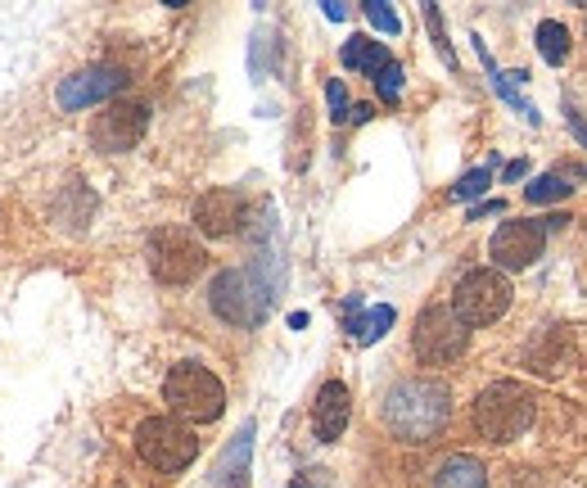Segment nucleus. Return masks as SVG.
Here are the masks:
<instances>
[{
  "instance_id": "1",
  "label": "nucleus",
  "mask_w": 587,
  "mask_h": 488,
  "mask_svg": "<svg viewBox=\"0 0 587 488\" xmlns=\"http://www.w3.org/2000/svg\"><path fill=\"white\" fill-rule=\"evenodd\" d=\"M448 412H452L448 384H438V380H398L384 399V425L403 444H429L448 425Z\"/></svg>"
},
{
  "instance_id": "2",
  "label": "nucleus",
  "mask_w": 587,
  "mask_h": 488,
  "mask_svg": "<svg viewBox=\"0 0 587 488\" xmlns=\"http://www.w3.org/2000/svg\"><path fill=\"white\" fill-rule=\"evenodd\" d=\"M163 399H168L172 416L194 421V425H209V421H217L222 407H226V389H222V380H217L209 367L181 362V367H172L168 380H163Z\"/></svg>"
},
{
  "instance_id": "3",
  "label": "nucleus",
  "mask_w": 587,
  "mask_h": 488,
  "mask_svg": "<svg viewBox=\"0 0 587 488\" xmlns=\"http://www.w3.org/2000/svg\"><path fill=\"white\" fill-rule=\"evenodd\" d=\"M529 421H533V399L515 380L488 384L474 399V429L488 438V444H511V438H520L529 429Z\"/></svg>"
},
{
  "instance_id": "4",
  "label": "nucleus",
  "mask_w": 587,
  "mask_h": 488,
  "mask_svg": "<svg viewBox=\"0 0 587 488\" xmlns=\"http://www.w3.org/2000/svg\"><path fill=\"white\" fill-rule=\"evenodd\" d=\"M136 453L145 466H154L163 475H177L185 470L194 457H200V438H194L190 425H181L177 416H150L140 421L136 429Z\"/></svg>"
},
{
  "instance_id": "5",
  "label": "nucleus",
  "mask_w": 587,
  "mask_h": 488,
  "mask_svg": "<svg viewBox=\"0 0 587 488\" xmlns=\"http://www.w3.org/2000/svg\"><path fill=\"white\" fill-rule=\"evenodd\" d=\"M511 308V280L493 267H474L457 280V295H452V312L466 326H493L502 312Z\"/></svg>"
},
{
  "instance_id": "6",
  "label": "nucleus",
  "mask_w": 587,
  "mask_h": 488,
  "mask_svg": "<svg viewBox=\"0 0 587 488\" xmlns=\"http://www.w3.org/2000/svg\"><path fill=\"white\" fill-rule=\"evenodd\" d=\"M209 299H213V312L222 321H231V326H258L267 317V308H271L267 285H258L254 272H239V267H231V272H222L213 280Z\"/></svg>"
},
{
  "instance_id": "7",
  "label": "nucleus",
  "mask_w": 587,
  "mask_h": 488,
  "mask_svg": "<svg viewBox=\"0 0 587 488\" xmlns=\"http://www.w3.org/2000/svg\"><path fill=\"white\" fill-rule=\"evenodd\" d=\"M209 254H204V244L194 240L190 231L181 226H163L150 235V267L163 285H190L194 276L204 272Z\"/></svg>"
},
{
  "instance_id": "8",
  "label": "nucleus",
  "mask_w": 587,
  "mask_h": 488,
  "mask_svg": "<svg viewBox=\"0 0 587 488\" xmlns=\"http://www.w3.org/2000/svg\"><path fill=\"white\" fill-rule=\"evenodd\" d=\"M466 339H470L466 321L452 308L438 304V308H425L420 312L416 335H412V349H416V358L425 367H444V362H452V358L466 353Z\"/></svg>"
},
{
  "instance_id": "9",
  "label": "nucleus",
  "mask_w": 587,
  "mask_h": 488,
  "mask_svg": "<svg viewBox=\"0 0 587 488\" xmlns=\"http://www.w3.org/2000/svg\"><path fill=\"white\" fill-rule=\"evenodd\" d=\"M145 127H150V105L145 100H114L100 118L90 123V140H95V150L122 155L145 136Z\"/></svg>"
},
{
  "instance_id": "10",
  "label": "nucleus",
  "mask_w": 587,
  "mask_h": 488,
  "mask_svg": "<svg viewBox=\"0 0 587 488\" xmlns=\"http://www.w3.org/2000/svg\"><path fill=\"white\" fill-rule=\"evenodd\" d=\"M122 86H127V73H122V68H109V64H100V68H82V73H73V77L60 82V109L82 114V109H90V105L114 100V95H118Z\"/></svg>"
},
{
  "instance_id": "11",
  "label": "nucleus",
  "mask_w": 587,
  "mask_h": 488,
  "mask_svg": "<svg viewBox=\"0 0 587 488\" xmlns=\"http://www.w3.org/2000/svg\"><path fill=\"white\" fill-rule=\"evenodd\" d=\"M543 244H547V226H537V222H502L488 254H493V263L502 272H524L529 263L543 258Z\"/></svg>"
},
{
  "instance_id": "12",
  "label": "nucleus",
  "mask_w": 587,
  "mask_h": 488,
  "mask_svg": "<svg viewBox=\"0 0 587 488\" xmlns=\"http://www.w3.org/2000/svg\"><path fill=\"white\" fill-rule=\"evenodd\" d=\"M244 222V194L231 190V185H213L200 194V204H194V226H200L204 235L222 240L231 231H239Z\"/></svg>"
},
{
  "instance_id": "13",
  "label": "nucleus",
  "mask_w": 587,
  "mask_h": 488,
  "mask_svg": "<svg viewBox=\"0 0 587 488\" xmlns=\"http://www.w3.org/2000/svg\"><path fill=\"white\" fill-rule=\"evenodd\" d=\"M349 412H353L349 384H344V380H325L321 394H317V403H312V429H317L321 444H334V438L349 429Z\"/></svg>"
},
{
  "instance_id": "14",
  "label": "nucleus",
  "mask_w": 587,
  "mask_h": 488,
  "mask_svg": "<svg viewBox=\"0 0 587 488\" xmlns=\"http://www.w3.org/2000/svg\"><path fill=\"white\" fill-rule=\"evenodd\" d=\"M249 457H254V421L222 448L213 466V488H249Z\"/></svg>"
},
{
  "instance_id": "15",
  "label": "nucleus",
  "mask_w": 587,
  "mask_h": 488,
  "mask_svg": "<svg viewBox=\"0 0 587 488\" xmlns=\"http://www.w3.org/2000/svg\"><path fill=\"white\" fill-rule=\"evenodd\" d=\"M434 488H488V466L470 453H457V457H448L444 466H438Z\"/></svg>"
},
{
  "instance_id": "16",
  "label": "nucleus",
  "mask_w": 587,
  "mask_h": 488,
  "mask_svg": "<svg viewBox=\"0 0 587 488\" xmlns=\"http://www.w3.org/2000/svg\"><path fill=\"white\" fill-rule=\"evenodd\" d=\"M388 64V51H384V41H371V36H349V45H344V68H357V73H371V77H380Z\"/></svg>"
},
{
  "instance_id": "17",
  "label": "nucleus",
  "mask_w": 587,
  "mask_h": 488,
  "mask_svg": "<svg viewBox=\"0 0 587 488\" xmlns=\"http://www.w3.org/2000/svg\"><path fill=\"white\" fill-rule=\"evenodd\" d=\"M537 51H543L547 64H565V55H569V28L556 23V19H543V23H537Z\"/></svg>"
},
{
  "instance_id": "18",
  "label": "nucleus",
  "mask_w": 587,
  "mask_h": 488,
  "mask_svg": "<svg viewBox=\"0 0 587 488\" xmlns=\"http://www.w3.org/2000/svg\"><path fill=\"white\" fill-rule=\"evenodd\" d=\"M394 326V308H371V312H362V317H353L349 321V330L357 335V344H375V339Z\"/></svg>"
},
{
  "instance_id": "19",
  "label": "nucleus",
  "mask_w": 587,
  "mask_h": 488,
  "mask_svg": "<svg viewBox=\"0 0 587 488\" xmlns=\"http://www.w3.org/2000/svg\"><path fill=\"white\" fill-rule=\"evenodd\" d=\"M574 185H569V177H561V172H547V177H537L533 185H529V204H556V200H565Z\"/></svg>"
},
{
  "instance_id": "20",
  "label": "nucleus",
  "mask_w": 587,
  "mask_h": 488,
  "mask_svg": "<svg viewBox=\"0 0 587 488\" xmlns=\"http://www.w3.org/2000/svg\"><path fill=\"white\" fill-rule=\"evenodd\" d=\"M488 185H493V168H474V172H466V177L457 181L452 194H457V200H479Z\"/></svg>"
},
{
  "instance_id": "21",
  "label": "nucleus",
  "mask_w": 587,
  "mask_h": 488,
  "mask_svg": "<svg viewBox=\"0 0 587 488\" xmlns=\"http://www.w3.org/2000/svg\"><path fill=\"white\" fill-rule=\"evenodd\" d=\"M366 19L380 28V32H388V36H394V32H403V23H398V14L394 10H388L384 6V0H366Z\"/></svg>"
},
{
  "instance_id": "22",
  "label": "nucleus",
  "mask_w": 587,
  "mask_h": 488,
  "mask_svg": "<svg viewBox=\"0 0 587 488\" xmlns=\"http://www.w3.org/2000/svg\"><path fill=\"white\" fill-rule=\"evenodd\" d=\"M380 95H384V105H398V95H403V68L398 64H388L380 77H375Z\"/></svg>"
},
{
  "instance_id": "23",
  "label": "nucleus",
  "mask_w": 587,
  "mask_h": 488,
  "mask_svg": "<svg viewBox=\"0 0 587 488\" xmlns=\"http://www.w3.org/2000/svg\"><path fill=\"white\" fill-rule=\"evenodd\" d=\"M325 100H330V118L334 123H344L349 118V91H344V82H325Z\"/></svg>"
},
{
  "instance_id": "24",
  "label": "nucleus",
  "mask_w": 587,
  "mask_h": 488,
  "mask_svg": "<svg viewBox=\"0 0 587 488\" xmlns=\"http://www.w3.org/2000/svg\"><path fill=\"white\" fill-rule=\"evenodd\" d=\"M425 19H429V32L438 41V55H444L452 64V51H448V36H444V14H438V6H425Z\"/></svg>"
},
{
  "instance_id": "25",
  "label": "nucleus",
  "mask_w": 587,
  "mask_h": 488,
  "mask_svg": "<svg viewBox=\"0 0 587 488\" xmlns=\"http://www.w3.org/2000/svg\"><path fill=\"white\" fill-rule=\"evenodd\" d=\"M502 209H506L502 200H488V204H474V209H470V222H479V218H488V213H502Z\"/></svg>"
},
{
  "instance_id": "26",
  "label": "nucleus",
  "mask_w": 587,
  "mask_h": 488,
  "mask_svg": "<svg viewBox=\"0 0 587 488\" xmlns=\"http://www.w3.org/2000/svg\"><path fill=\"white\" fill-rule=\"evenodd\" d=\"M325 19H334V23H339V19H349V10L339 6V0H325Z\"/></svg>"
},
{
  "instance_id": "27",
  "label": "nucleus",
  "mask_w": 587,
  "mask_h": 488,
  "mask_svg": "<svg viewBox=\"0 0 587 488\" xmlns=\"http://www.w3.org/2000/svg\"><path fill=\"white\" fill-rule=\"evenodd\" d=\"M524 172H529V168H524V163H506V181H520V177H524Z\"/></svg>"
},
{
  "instance_id": "28",
  "label": "nucleus",
  "mask_w": 587,
  "mask_h": 488,
  "mask_svg": "<svg viewBox=\"0 0 587 488\" xmlns=\"http://www.w3.org/2000/svg\"><path fill=\"white\" fill-rule=\"evenodd\" d=\"M371 114H375V109H371V105H357V109H353V123H366V118H371Z\"/></svg>"
},
{
  "instance_id": "29",
  "label": "nucleus",
  "mask_w": 587,
  "mask_h": 488,
  "mask_svg": "<svg viewBox=\"0 0 587 488\" xmlns=\"http://www.w3.org/2000/svg\"><path fill=\"white\" fill-rule=\"evenodd\" d=\"M569 123H574V131H578V140H587V123H583L578 114H569Z\"/></svg>"
},
{
  "instance_id": "30",
  "label": "nucleus",
  "mask_w": 587,
  "mask_h": 488,
  "mask_svg": "<svg viewBox=\"0 0 587 488\" xmlns=\"http://www.w3.org/2000/svg\"><path fill=\"white\" fill-rule=\"evenodd\" d=\"M289 488H312V484H303V479H294V484H289Z\"/></svg>"
}]
</instances>
